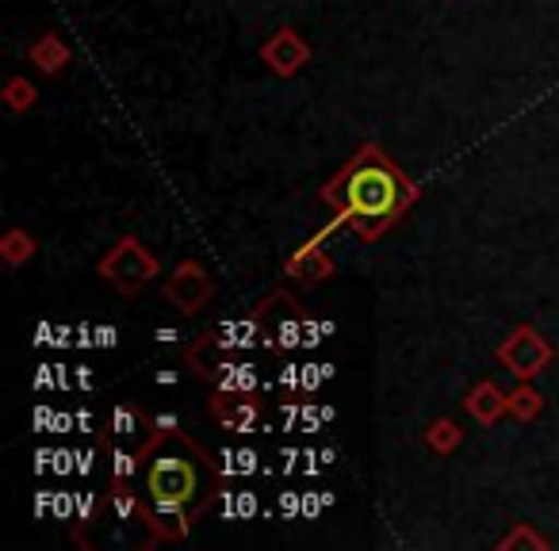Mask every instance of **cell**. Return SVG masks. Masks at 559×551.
I'll return each mask as SVG.
<instances>
[{
	"label": "cell",
	"instance_id": "cell-1",
	"mask_svg": "<svg viewBox=\"0 0 559 551\" xmlns=\"http://www.w3.org/2000/svg\"><path fill=\"white\" fill-rule=\"evenodd\" d=\"M218 467L185 429H162L142 452L139 467V520L154 540H185L192 520L215 502Z\"/></svg>",
	"mask_w": 559,
	"mask_h": 551
},
{
	"label": "cell",
	"instance_id": "cell-2",
	"mask_svg": "<svg viewBox=\"0 0 559 551\" xmlns=\"http://www.w3.org/2000/svg\"><path fill=\"white\" fill-rule=\"evenodd\" d=\"M322 203L337 211L334 223H326L307 245H322L337 226H353V233L365 241H380L406 211L418 203V184L383 154L376 142H365L334 177L322 184Z\"/></svg>",
	"mask_w": 559,
	"mask_h": 551
},
{
	"label": "cell",
	"instance_id": "cell-3",
	"mask_svg": "<svg viewBox=\"0 0 559 551\" xmlns=\"http://www.w3.org/2000/svg\"><path fill=\"white\" fill-rule=\"evenodd\" d=\"M96 272H100V280H108L123 299H134V296H142V291H146L150 280H157V276H162V261H157V256L150 253L139 238H131V233H127V238H119L116 245L100 256Z\"/></svg>",
	"mask_w": 559,
	"mask_h": 551
},
{
	"label": "cell",
	"instance_id": "cell-4",
	"mask_svg": "<svg viewBox=\"0 0 559 551\" xmlns=\"http://www.w3.org/2000/svg\"><path fill=\"white\" fill-rule=\"evenodd\" d=\"M551 357H556L551 342H544V337L536 334L533 326H518L502 345H498V360H502V368L518 383L536 380V375H540L544 368L551 364Z\"/></svg>",
	"mask_w": 559,
	"mask_h": 551
},
{
	"label": "cell",
	"instance_id": "cell-5",
	"mask_svg": "<svg viewBox=\"0 0 559 551\" xmlns=\"http://www.w3.org/2000/svg\"><path fill=\"white\" fill-rule=\"evenodd\" d=\"M215 296V280L200 261H180L165 280V299L177 307L180 314H200Z\"/></svg>",
	"mask_w": 559,
	"mask_h": 551
},
{
	"label": "cell",
	"instance_id": "cell-6",
	"mask_svg": "<svg viewBox=\"0 0 559 551\" xmlns=\"http://www.w3.org/2000/svg\"><path fill=\"white\" fill-rule=\"evenodd\" d=\"M157 418L146 414L139 403H123L111 410V426H108V436H111V448H127L142 459V452L157 441Z\"/></svg>",
	"mask_w": 559,
	"mask_h": 551
},
{
	"label": "cell",
	"instance_id": "cell-7",
	"mask_svg": "<svg viewBox=\"0 0 559 551\" xmlns=\"http://www.w3.org/2000/svg\"><path fill=\"white\" fill-rule=\"evenodd\" d=\"M207 414L215 418V426H223L226 433H246L261 421L264 403L257 391H223L215 387V395L207 398Z\"/></svg>",
	"mask_w": 559,
	"mask_h": 551
},
{
	"label": "cell",
	"instance_id": "cell-8",
	"mask_svg": "<svg viewBox=\"0 0 559 551\" xmlns=\"http://www.w3.org/2000/svg\"><path fill=\"white\" fill-rule=\"evenodd\" d=\"M261 62L269 65L276 77H296L307 62H311V47L296 27H280L276 35L261 43Z\"/></svg>",
	"mask_w": 559,
	"mask_h": 551
},
{
	"label": "cell",
	"instance_id": "cell-9",
	"mask_svg": "<svg viewBox=\"0 0 559 551\" xmlns=\"http://www.w3.org/2000/svg\"><path fill=\"white\" fill-rule=\"evenodd\" d=\"M464 406H467V414L479 421V426H495L498 418H506V414H510V395H502V391H498L490 380H479L472 391H467Z\"/></svg>",
	"mask_w": 559,
	"mask_h": 551
},
{
	"label": "cell",
	"instance_id": "cell-10",
	"mask_svg": "<svg viewBox=\"0 0 559 551\" xmlns=\"http://www.w3.org/2000/svg\"><path fill=\"white\" fill-rule=\"evenodd\" d=\"M284 272H288V280H307V284H322L334 276V261H330L326 253H322L319 245H299L296 253L288 256V264H284Z\"/></svg>",
	"mask_w": 559,
	"mask_h": 551
},
{
	"label": "cell",
	"instance_id": "cell-11",
	"mask_svg": "<svg viewBox=\"0 0 559 551\" xmlns=\"http://www.w3.org/2000/svg\"><path fill=\"white\" fill-rule=\"evenodd\" d=\"M27 58H32V65H39L47 77H55V73H62L66 65H70V47H66L62 39H58L55 32H43L39 39L27 47Z\"/></svg>",
	"mask_w": 559,
	"mask_h": 551
},
{
	"label": "cell",
	"instance_id": "cell-12",
	"mask_svg": "<svg viewBox=\"0 0 559 551\" xmlns=\"http://www.w3.org/2000/svg\"><path fill=\"white\" fill-rule=\"evenodd\" d=\"M35 238L27 230H20V226H12L9 233H4V238H0V256H4V261L12 264V268H20V264H27L35 256Z\"/></svg>",
	"mask_w": 559,
	"mask_h": 551
},
{
	"label": "cell",
	"instance_id": "cell-13",
	"mask_svg": "<svg viewBox=\"0 0 559 551\" xmlns=\"http://www.w3.org/2000/svg\"><path fill=\"white\" fill-rule=\"evenodd\" d=\"M460 444H464V433H460V426L452 418H437L433 426L426 429V448L441 452V456H449V452H456Z\"/></svg>",
	"mask_w": 559,
	"mask_h": 551
},
{
	"label": "cell",
	"instance_id": "cell-14",
	"mask_svg": "<svg viewBox=\"0 0 559 551\" xmlns=\"http://www.w3.org/2000/svg\"><path fill=\"white\" fill-rule=\"evenodd\" d=\"M540 410H544V398L536 395L528 383H521V387L510 395V414L518 421H536V418H540Z\"/></svg>",
	"mask_w": 559,
	"mask_h": 551
},
{
	"label": "cell",
	"instance_id": "cell-15",
	"mask_svg": "<svg viewBox=\"0 0 559 551\" xmlns=\"http://www.w3.org/2000/svg\"><path fill=\"white\" fill-rule=\"evenodd\" d=\"M35 100H39V93H35L32 81H27V77H9V85H4V104H9L12 111L35 108Z\"/></svg>",
	"mask_w": 559,
	"mask_h": 551
},
{
	"label": "cell",
	"instance_id": "cell-16",
	"mask_svg": "<svg viewBox=\"0 0 559 551\" xmlns=\"http://www.w3.org/2000/svg\"><path fill=\"white\" fill-rule=\"evenodd\" d=\"M513 548H536V551H540V548H548V540H544V536H536L533 525H513V532L498 540V551H513Z\"/></svg>",
	"mask_w": 559,
	"mask_h": 551
}]
</instances>
